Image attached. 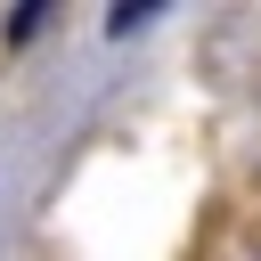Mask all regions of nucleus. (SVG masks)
<instances>
[{
    "instance_id": "1",
    "label": "nucleus",
    "mask_w": 261,
    "mask_h": 261,
    "mask_svg": "<svg viewBox=\"0 0 261 261\" xmlns=\"http://www.w3.org/2000/svg\"><path fill=\"white\" fill-rule=\"evenodd\" d=\"M41 16H49V8H41V0H24V8H16V24H8V41H33V33H41Z\"/></svg>"
},
{
    "instance_id": "2",
    "label": "nucleus",
    "mask_w": 261,
    "mask_h": 261,
    "mask_svg": "<svg viewBox=\"0 0 261 261\" xmlns=\"http://www.w3.org/2000/svg\"><path fill=\"white\" fill-rule=\"evenodd\" d=\"M155 16H163V8H155V0H147V8H114V16H106V24H114V33H130V24H155Z\"/></svg>"
}]
</instances>
